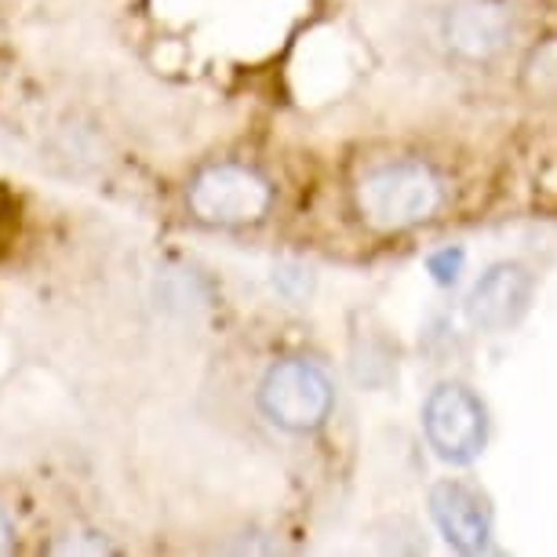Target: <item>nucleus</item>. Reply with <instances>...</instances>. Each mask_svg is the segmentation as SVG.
<instances>
[{"label":"nucleus","mask_w":557,"mask_h":557,"mask_svg":"<svg viewBox=\"0 0 557 557\" xmlns=\"http://www.w3.org/2000/svg\"><path fill=\"white\" fill-rule=\"evenodd\" d=\"M357 215L372 230L397 234V230H412L426 219H434L445 205V183L426 161L412 157H397L383 161L357 178L354 186Z\"/></svg>","instance_id":"nucleus-1"},{"label":"nucleus","mask_w":557,"mask_h":557,"mask_svg":"<svg viewBox=\"0 0 557 557\" xmlns=\"http://www.w3.org/2000/svg\"><path fill=\"white\" fill-rule=\"evenodd\" d=\"M335 405V386L321 364L307 357H288L267 372L259 386V408L270 423H277L288 434H310L324 426Z\"/></svg>","instance_id":"nucleus-2"},{"label":"nucleus","mask_w":557,"mask_h":557,"mask_svg":"<svg viewBox=\"0 0 557 557\" xmlns=\"http://www.w3.org/2000/svg\"><path fill=\"white\" fill-rule=\"evenodd\" d=\"M186 201H190L194 215L205 219V223L245 226L267 215L273 194H270V183L256 168L215 161L194 175L190 190H186Z\"/></svg>","instance_id":"nucleus-3"},{"label":"nucleus","mask_w":557,"mask_h":557,"mask_svg":"<svg viewBox=\"0 0 557 557\" xmlns=\"http://www.w3.org/2000/svg\"><path fill=\"white\" fill-rule=\"evenodd\" d=\"M423 430L445 462H474L488 441V412L470 386L441 383L423 405Z\"/></svg>","instance_id":"nucleus-4"},{"label":"nucleus","mask_w":557,"mask_h":557,"mask_svg":"<svg viewBox=\"0 0 557 557\" xmlns=\"http://www.w3.org/2000/svg\"><path fill=\"white\" fill-rule=\"evenodd\" d=\"M532 296H535V277L521 262H496L470 288L467 318L481 332H507L529 313Z\"/></svg>","instance_id":"nucleus-5"},{"label":"nucleus","mask_w":557,"mask_h":557,"mask_svg":"<svg viewBox=\"0 0 557 557\" xmlns=\"http://www.w3.org/2000/svg\"><path fill=\"white\" fill-rule=\"evenodd\" d=\"M430 513H434L437 529L448 540V546H456L459 554L488 550L492 513H488V503L481 499V492L462 485V481H437V485L430 488Z\"/></svg>","instance_id":"nucleus-6"},{"label":"nucleus","mask_w":557,"mask_h":557,"mask_svg":"<svg viewBox=\"0 0 557 557\" xmlns=\"http://www.w3.org/2000/svg\"><path fill=\"white\" fill-rule=\"evenodd\" d=\"M445 40L459 59H492L510 40V18L499 4L470 0L445 15Z\"/></svg>","instance_id":"nucleus-7"},{"label":"nucleus","mask_w":557,"mask_h":557,"mask_svg":"<svg viewBox=\"0 0 557 557\" xmlns=\"http://www.w3.org/2000/svg\"><path fill=\"white\" fill-rule=\"evenodd\" d=\"M430 273H434L437 285H451V281L459 277V267H462V251L459 248H445L437 251V256H430Z\"/></svg>","instance_id":"nucleus-8"},{"label":"nucleus","mask_w":557,"mask_h":557,"mask_svg":"<svg viewBox=\"0 0 557 557\" xmlns=\"http://www.w3.org/2000/svg\"><path fill=\"white\" fill-rule=\"evenodd\" d=\"M12 550V529H8V521L0 518V554Z\"/></svg>","instance_id":"nucleus-9"}]
</instances>
